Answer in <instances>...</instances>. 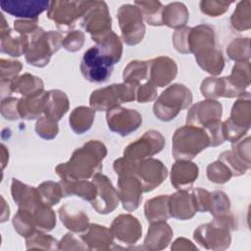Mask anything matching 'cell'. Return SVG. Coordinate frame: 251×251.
I'll return each mask as SVG.
<instances>
[{"instance_id":"6da1fadb","label":"cell","mask_w":251,"mask_h":251,"mask_svg":"<svg viewBox=\"0 0 251 251\" xmlns=\"http://www.w3.org/2000/svg\"><path fill=\"white\" fill-rule=\"evenodd\" d=\"M108 153L105 144L99 140H89L75 149L70 160L59 164L55 172L61 179H89L100 173Z\"/></svg>"},{"instance_id":"7a4b0ae2","label":"cell","mask_w":251,"mask_h":251,"mask_svg":"<svg viewBox=\"0 0 251 251\" xmlns=\"http://www.w3.org/2000/svg\"><path fill=\"white\" fill-rule=\"evenodd\" d=\"M188 49L193 53L198 66L212 76L219 75L225 68V58L216 45L213 26L198 25L190 27L188 32Z\"/></svg>"},{"instance_id":"3957f363","label":"cell","mask_w":251,"mask_h":251,"mask_svg":"<svg viewBox=\"0 0 251 251\" xmlns=\"http://www.w3.org/2000/svg\"><path fill=\"white\" fill-rule=\"evenodd\" d=\"M11 194L19 210L28 212L34 218L38 230L50 231L56 226V215L51 206L46 205L37 187L27 185L17 178H12Z\"/></svg>"},{"instance_id":"277c9868","label":"cell","mask_w":251,"mask_h":251,"mask_svg":"<svg viewBox=\"0 0 251 251\" xmlns=\"http://www.w3.org/2000/svg\"><path fill=\"white\" fill-rule=\"evenodd\" d=\"M136 161L121 157L115 160L113 169L118 176V193L123 208L127 212L136 210L142 201V185L134 174Z\"/></svg>"},{"instance_id":"5b68a950","label":"cell","mask_w":251,"mask_h":251,"mask_svg":"<svg viewBox=\"0 0 251 251\" xmlns=\"http://www.w3.org/2000/svg\"><path fill=\"white\" fill-rule=\"evenodd\" d=\"M236 223L232 214L214 218L211 223L200 225L193 232V238L208 250H226L231 242L230 231L235 229Z\"/></svg>"},{"instance_id":"8992f818","label":"cell","mask_w":251,"mask_h":251,"mask_svg":"<svg viewBox=\"0 0 251 251\" xmlns=\"http://www.w3.org/2000/svg\"><path fill=\"white\" fill-rule=\"evenodd\" d=\"M27 37L28 47L25 54V61L28 65L37 68H43L49 64L52 55L62 47L64 40L61 32L45 31L40 26Z\"/></svg>"},{"instance_id":"52a82bcc","label":"cell","mask_w":251,"mask_h":251,"mask_svg":"<svg viewBox=\"0 0 251 251\" xmlns=\"http://www.w3.org/2000/svg\"><path fill=\"white\" fill-rule=\"evenodd\" d=\"M207 147H210V140L206 131L200 126L185 125L174 132L172 154L176 161H190Z\"/></svg>"},{"instance_id":"ba28073f","label":"cell","mask_w":251,"mask_h":251,"mask_svg":"<svg viewBox=\"0 0 251 251\" xmlns=\"http://www.w3.org/2000/svg\"><path fill=\"white\" fill-rule=\"evenodd\" d=\"M192 99V92L187 86L181 83H174L159 95L153 105V113L158 120L170 122L181 110L188 108Z\"/></svg>"},{"instance_id":"9c48e42d","label":"cell","mask_w":251,"mask_h":251,"mask_svg":"<svg viewBox=\"0 0 251 251\" xmlns=\"http://www.w3.org/2000/svg\"><path fill=\"white\" fill-rule=\"evenodd\" d=\"M138 85L130 83H113L95 89L89 97V105L95 111H109L123 103L132 102L136 99Z\"/></svg>"},{"instance_id":"30bf717a","label":"cell","mask_w":251,"mask_h":251,"mask_svg":"<svg viewBox=\"0 0 251 251\" xmlns=\"http://www.w3.org/2000/svg\"><path fill=\"white\" fill-rule=\"evenodd\" d=\"M251 126V99L250 93L245 92L232 105L230 115L223 122L225 138L227 141L235 142L247 133Z\"/></svg>"},{"instance_id":"8fae6325","label":"cell","mask_w":251,"mask_h":251,"mask_svg":"<svg viewBox=\"0 0 251 251\" xmlns=\"http://www.w3.org/2000/svg\"><path fill=\"white\" fill-rule=\"evenodd\" d=\"M81 27L95 42L112 31V18L104 1H88L87 8L80 19Z\"/></svg>"},{"instance_id":"7c38bea8","label":"cell","mask_w":251,"mask_h":251,"mask_svg":"<svg viewBox=\"0 0 251 251\" xmlns=\"http://www.w3.org/2000/svg\"><path fill=\"white\" fill-rule=\"evenodd\" d=\"M117 18L123 41L129 46L140 43L146 29L139 8L134 4H124L118 9Z\"/></svg>"},{"instance_id":"4fadbf2b","label":"cell","mask_w":251,"mask_h":251,"mask_svg":"<svg viewBox=\"0 0 251 251\" xmlns=\"http://www.w3.org/2000/svg\"><path fill=\"white\" fill-rule=\"evenodd\" d=\"M79 69L86 80L101 83L107 81L112 75L114 64L100 53L97 46H92L84 52Z\"/></svg>"},{"instance_id":"5bb4252c","label":"cell","mask_w":251,"mask_h":251,"mask_svg":"<svg viewBox=\"0 0 251 251\" xmlns=\"http://www.w3.org/2000/svg\"><path fill=\"white\" fill-rule=\"evenodd\" d=\"M87 4L88 1H51L47 10V18L54 22L59 29L70 30L75 25L76 21L81 19Z\"/></svg>"},{"instance_id":"9a60e30c","label":"cell","mask_w":251,"mask_h":251,"mask_svg":"<svg viewBox=\"0 0 251 251\" xmlns=\"http://www.w3.org/2000/svg\"><path fill=\"white\" fill-rule=\"evenodd\" d=\"M165 143L166 139L160 131L149 129L125 148L124 157L133 161L151 158L163 150Z\"/></svg>"},{"instance_id":"2e32d148","label":"cell","mask_w":251,"mask_h":251,"mask_svg":"<svg viewBox=\"0 0 251 251\" xmlns=\"http://www.w3.org/2000/svg\"><path fill=\"white\" fill-rule=\"evenodd\" d=\"M96 186L97 193L95 198L90 202L92 208L101 215H107L114 212L120 203L118 190L114 187L109 177L101 173L92 177Z\"/></svg>"},{"instance_id":"e0dca14e","label":"cell","mask_w":251,"mask_h":251,"mask_svg":"<svg viewBox=\"0 0 251 251\" xmlns=\"http://www.w3.org/2000/svg\"><path fill=\"white\" fill-rule=\"evenodd\" d=\"M106 121L111 131L121 136H126L141 126L142 116L134 109L118 106L107 111Z\"/></svg>"},{"instance_id":"ac0fdd59","label":"cell","mask_w":251,"mask_h":251,"mask_svg":"<svg viewBox=\"0 0 251 251\" xmlns=\"http://www.w3.org/2000/svg\"><path fill=\"white\" fill-rule=\"evenodd\" d=\"M134 174L142 185L143 192H149L167 178L168 170L162 161L151 157L136 161Z\"/></svg>"},{"instance_id":"d6986e66","label":"cell","mask_w":251,"mask_h":251,"mask_svg":"<svg viewBox=\"0 0 251 251\" xmlns=\"http://www.w3.org/2000/svg\"><path fill=\"white\" fill-rule=\"evenodd\" d=\"M110 229L114 238L123 244H134L142 235L140 222L130 214L117 216L112 222Z\"/></svg>"},{"instance_id":"ffe728a7","label":"cell","mask_w":251,"mask_h":251,"mask_svg":"<svg viewBox=\"0 0 251 251\" xmlns=\"http://www.w3.org/2000/svg\"><path fill=\"white\" fill-rule=\"evenodd\" d=\"M223 105L214 99H206L192 105L186 115V125L202 127L206 124L221 120Z\"/></svg>"},{"instance_id":"44dd1931","label":"cell","mask_w":251,"mask_h":251,"mask_svg":"<svg viewBox=\"0 0 251 251\" xmlns=\"http://www.w3.org/2000/svg\"><path fill=\"white\" fill-rule=\"evenodd\" d=\"M177 75V65L170 57L160 56L149 60L148 81L156 87L169 85Z\"/></svg>"},{"instance_id":"7402d4cb","label":"cell","mask_w":251,"mask_h":251,"mask_svg":"<svg viewBox=\"0 0 251 251\" xmlns=\"http://www.w3.org/2000/svg\"><path fill=\"white\" fill-rule=\"evenodd\" d=\"M251 66L250 62H236L228 76H225L226 96L225 98L240 97L246 92L250 85Z\"/></svg>"},{"instance_id":"603a6c76","label":"cell","mask_w":251,"mask_h":251,"mask_svg":"<svg viewBox=\"0 0 251 251\" xmlns=\"http://www.w3.org/2000/svg\"><path fill=\"white\" fill-rule=\"evenodd\" d=\"M49 1L45 0H3L0 2L1 9L18 18L38 19V16L48 10Z\"/></svg>"},{"instance_id":"cb8c5ba5","label":"cell","mask_w":251,"mask_h":251,"mask_svg":"<svg viewBox=\"0 0 251 251\" xmlns=\"http://www.w3.org/2000/svg\"><path fill=\"white\" fill-rule=\"evenodd\" d=\"M170 217L185 221L192 219L197 213V207L194 195L189 189L177 190L169 197Z\"/></svg>"},{"instance_id":"d4e9b609","label":"cell","mask_w":251,"mask_h":251,"mask_svg":"<svg viewBox=\"0 0 251 251\" xmlns=\"http://www.w3.org/2000/svg\"><path fill=\"white\" fill-rule=\"evenodd\" d=\"M199 175L198 166L187 160L176 161L171 169V183L177 189H189Z\"/></svg>"},{"instance_id":"484cf974","label":"cell","mask_w":251,"mask_h":251,"mask_svg":"<svg viewBox=\"0 0 251 251\" xmlns=\"http://www.w3.org/2000/svg\"><path fill=\"white\" fill-rule=\"evenodd\" d=\"M1 92L20 93L23 97L37 95L44 92V82L40 77L25 73L17 76L8 85L1 86Z\"/></svg>"},{"instance_id":"4316f807","label":"cell","mask_w":251,"mask_h":251,"mask_svg":"<svg viewBox=\"0 0 251 251\" xmlns=\"http://www.w3.org/2000/svg\"><path fill=\"white\" fill-rule=\"evenodd\" d=\"M80 238L86 245L87 250H109L113 248L115 243L111 229L97 224H90L87 229L82 232Z\"/></svg>"},{"instance_id":"83f0119b","label":"cell","mask_w":251,"mask_h":251,"mask_svg":"<svg viewBox=\"0 0 251 251\" xmlns=\"http://www.w3.org/2000/svg\"><path fill=\"white\" fill-rule=\"evenodd\" d=\"M173 229L166 221L150 223L147 234L144 239L143 247L146 250H162L165 249L172 240Z\"/></svg>"},{"instance_id":"f1b7e54d","label":"cell","mask_w":251,"mask_h":251,"mask_svg":"<svg viewBox=\"0 0 251 251\" xmlns=\"http://www.w3.org/2000/svg\"><path fill=\"white\" fill-rule=\"evenodd\" d=\"M27 47V35L22 34L10 27L0 30V49L2 53L8 54L11 57H20L25 54Z\"/></svg>"},{"instance_id":"f546056e","label":"cell","mask_w":251,"mask_h":251,"mask_svg":"<svg viewBox=\"0 0 251 251\" xmlns=\"http://www.w3.org/2000/svg\"><path fill=\"white\" fill-rule=\"evenodd\" d=\"M58 214L62 224L72 232L82 233L90 225L88 216L82 210L70 203L63 205L59 209Z\"/></svg>"},{"instance_id":"4dcf8cb0","label":"cell","mask_w":251,"mask_h":251,"mask_svg":"<svg viewBox=\"0 0 251 251\" xmlns=\"http://www.w3.org/2000/svg\"><path fill=\"white\" fill-rule=\"evenodd\" d=\"M70 101L68 95L60 89L45 91L44 116L56 121H60L69 111Z\"/></svg>"},{"instance_id":"1f68e13d","label":"cell","mask_w":251,"mask_h":251,"mask_svg":"<svg viewBox=\"0 0 251 251\" xmlns=\"http://www.w3.org/2000/svg\"><path fill=\"white\" fill-rule=\"evenodd\" d=\"M60 185L63 192V197L77 196L82 200L91 202L97 193V189L93 181L87 179H61Z\"/></svg>"},{"instance_id":"d6a6232c","label":"cell","mask_w":251,"mask_h":251,"mask_svg":"<svg viewBox=\"0 0 251 251\" xmlns=\"http://www.w3.org/2000/svg\"><path fill=\"white\" fill-rule=\"evenodd\" d=\"M45 91L41 94L19 98L18 111L21 119L35 120L44 114Z\"/></svg>"},{"instance_id":"836d02e7","label":"cell","mask_w":251,"mask_h":251,"mask_svg":"<svg viewBox=\"0 0 251 251\" xmlns=\"http://www.w3.org/2000/svg\"><path fill=\"white\" fill-rule=\"evenodd\" d=\"M189 20V12L181 2H172L164 7L162 22L163 25L171 28H180L185 26Z\"/></svg>"},{"instance_id":"e575fe53","label":"cell","mask_w":251,"mask_h":251,"mask_svg":"<svg viewBox=\"0 0 251 251\" xmlns=\"http://www.w3.org/2000/svg\"><path fill=\"white\" fill-rule=\"evenodd\" d=\"M94 119L95 110L91 107L78 106L71 112L69 124L75 133L82 134L91 128Z\"/></svg>"},{"instance_id":"d590c367","label":"cell","mask_w":251,"mask_h":251,"mask_svg":"<svg viewBox=\"0 0 251 251\" xmlns=\"http://www.w3.org/2000/svg\"><path fill=\"white\" fill-rule=\"evenodd\" d=\"M169 197L170 195H159L145 202L144 215L148 223L167 221L170 218Z\"/></svg>"},{"instance_id":"8d00e7d4","label":"cell","mask_w":251,"mask_h":251,"mask_svg":"<svg viewBox=\"0 0 251 251\" xmlns=\"http://www.w3.org/2000/svg\"><path fill=\"white\" fill-rule=\"evenodd\" d=\"M100 53L110 59L113 64H117L123 55V43L119 35L114 31L109 32L96 42Z\"/></svg>"},{"instance_id":"74e56055","label":"cell","mask_w":251,"mask_h":251,"mask_svg":"<svg viewBox=\"0 0 251 251\" xmlns=\"http://www.w3.org/2000/svg\"><path fill=\"white\" fill-rule=\"evenodd\" d=\"M149 61H130L124 69L123 79L126 83L139 85L143 81H148Z\"/></svg>"},{"instance_id":"f35d334b","label":"cell","mask_w":251,"mask_h":251,"mask_svg":"<svg viewBox=\"0 0 251 251\" xmlns=\"http://www.w3.org/2000/svg\"><path fill=\"white\" fill-rule=\"evenodd\" d=\"M134 5L139 8L143 15V19L148 25L153 26L163 25L162 16L165 6L160 1H135Z\"/></svg>"},{"instance_id":"ab89813d","label":"cell","mask_w":251,"mask_h":251,"mask_svg":"<svg viewBox=\"0 0 251 251\" xmlns=\"http://www.w3.org/2000/svg\"><path fill=\"white\" fill-rule=\"evenodd\" d=\"M231 27L238 31L248 30L251 27V1H239L230 16Z\"/></svg>"},{"instance_id":"60d3db41","label":"cell","mask_w":251,"mask_h":251,"mask_svg":"<svg viewBox=\"0 0 251 251\" xmlns=\"http://www.w3.org/2000/svg\"><path fill=\"white\" fill-rule=\"evenodd\" d=\"M12 223L15 230L25 238L32 235L38 230L32 215L24 210L18 209V212L14 216Z\"/></svg>"},{"instance_id":"b9f144b4","label":"cell","mask_w":251,"mask_h":251,"mask_svg":"<svg viewBox=\"0 0 251 251\" xmlns=\"http://www.w3.org/2000/svg\"><path fill=\"white\" fill-rule=\"evenodd\" d=\"M226 54L230 60L236 62H249L250 39L249 37H237L230 41L226 48Z\"/></svg>"},{"instance_id":"7bdbcfd3","label":"cell","mask_w":251,"mask_h":251,"mask_svg":"<svg viewBox=\"0 0 251 251\" xmlns=\"http://www.w3.org/2000/svg\"><path fill=\"white\" fill-rule=\"evenodd\" d=\"M200 91L207 99H214L225 97L226 95V81L225 76H209L202 80L200 84Z\"/></svg>"},{"instance_id":"ee69618b","label":"cell","mask_w":251,"mask_h":251,"mask_svg":"<svg viewBox=\"0 0 251 251\" xmlns=\"http://www.w3.org/2000/svg\"><path fill=\"white\" fill-rule=\"evenodd\" d=\"M214 218H221L230 215V200L222 190L211 192L208 211Z\"/></svg>"},{"instance_id":"f6af8a7d","label":"cell","mask_w":251,"mask_h":251,"mask_svg":"<svg viewBox=\"0 0 251 251\" xmlns=\"http://www.w3.org/2000/svg\"><path fill=\"white\" fill-rule=\"evenodd\" d=\"M37 190L42 201L51 207L58 204L63 197L60 182H55L53 180L43 181L37 186Z\"/></svg>"},{"instance_id":"bcb514c9","label":"cell","mask_w":251,"mask_h":251,"mask_svg":"<svg viewBox=\"0 0 251 251\" xmlns=\"http://www.w3.org/2000/svg\"><path fill=\"white\" fill-rule=\"evenodd\" d=\"M58 243L59 241H57L56 238L41 230H37L32 235L25 238L26 249L55 250L58 249Z\"/></svg>"},{"instance_id":"7dc6e473","label":"cell","mask_w":251,"mask_h":251,"mask_svg":"<svg viewBox=\"0 0 251 251\" xmlns=\"http://www.w3.org/2000/svg\"><path fill=\"white\" fill-rule=\"evenodd\" d=\"M206 175L211 182L217 184H224L232 177L230 170L220 160H217L208 165L206 169Z\"/></svg>"},{"instance_id":"c3c4849f","label":"cell","mask_w":251,"mask_h":251,"mask_svg":"<svg viewBox=\"0 0 251 251\" xmlns=\"http://www.w3.org/2000/svg\"><path fill=\"white\" fill-rule=\"evenodd\" d=\"M23 69V65L20 61L1 59L0 60V79L1 86L8 85L13 79H15Z\"/></svg>"},{"instance_id":"681fc988","label":"cell","mask_w":251,"mask_h":251,"mask_svg":"<svg viewBox=\"0 0 251 251\" xmlns=\"http://www.w3.org/2000/svg\"><path fill=\"white\" fill-rule=\"evenodd\" d=\"M34 129L36 134L41 138L46 140H51L58 135V132H59L58 121L43 115L39 119H37Z\"/></svg>"},{"instance_id":"f907efd6","label":"cell","mask_w":251,"mask_h":251,"mask_svg":"<svg viewBox=\"0 0 251 251\" xmlns=\"http://www.w3.org/2000/svg\"><path fill=\"white\" fill-rule=\"evenodd\" d=\"M231 4L232 1L202 0L199 3V8L203 14L212 18H216L225 14Z\"/></svg>"},{"instance_id":"816d5d0a","label":"cell","mask_w":251,"mask_h":251,"mask_svg":"<svg viewBox=\"0 0 251 251\" xmlns=\"http://www.w3.org/2000/svg\"><path fill=\"white\" fill-rule=\"evenodd\" d=\"M218 160L222 161L224 164L227 166V168L230 170L232 176H240L244 175L250 168H248L246 165H244L234 154L231 150L224 151L222 152Z\"/></svg>"},{"instance_id":"f5cc1de1","label":"cell","mask_w":251,"mask_h":251,"mask_svg":"<svg viewBox=\"0 0 251 251\" xmlns=\"http://www.w3.org/2000/svg\"><path fill=\"white\" fill-rule=\"evenodd\" d=\"M202 128L206 131L209 137L210 146L216 147V146L222 145L226 141L224 128H223V122L221 120L210 122L205 126H203Z\"/></svg>"},{"instance_id":"db71d44e","label":"cell","mask_w":251,"mask_h":251,"mask_svg":"<svg viewBox=\"0 0 251 251\" xmlns=\"http://www.w3.org/2000/svg\"><path fill=\"white\" fill-rule=\"evenodd\" d=\"M250 136L241 138L231 144V151L233 154L248 168L251 167V157H250Z\"/></svg>"},{"instance_id":"11a10c76","label":"cell","mask_w":251,"mask_h":251,"mask_svg":"<svg viewBox=\"0 0 251 251\" xmlns=\"http://www.w3.org/2000/svg\"><path fill=\"white\" fill-rule=\"evenodd\" d=\"M84 33L80 30L69 31L63 40V47L69 52H76L80 50L84 44Z\"/></svg>"},{"instance_id":"9f6ffc18","label":"cell","mask_w":251,"mask_h":251,"mask_svg":"<svg viewBox=\"0 0 251 251\" xmlns=\"http://www.w3.org/2000/svg\"><path fill=\"white\" fill-rule=\"evenodd\" d=\"M18 102L19 98L11 96H8L1 101L0 110L4 119L8 121H16L21 119L18 111Z\"/></svg>"},{"instance_id":"6f0895ef","label":"cell","mask_w":251,"mask_h":251,"mask_svg":"<svg viewBox=\"0 0 251 251\" xmlns=\"http://www.w3.org/2000/svg\"><path fill=\"white\" fill-rule=\"evenodd\" d=\"M190 27L183 26L176 29L173 34L172 40L175 49L181 54H190L188 49V32Z\"/></svg>"},{"instance_id":"680465c9","label":"cell","mask_w":251,"mask_h":251,"mask_svg":"<svg viewBox=\"0 0 251 251\" xmlns=\"http://www.w3.org/2000/svg\"><path fill=\"white\" fill-rule=\"evenodd\" d=\"M59 250H86L87 247L79 237H76L73 232H68L62 237L58 243Z\"/></svg>"},{"instance_id":"91938a15","label":"cell","mask_w":251,"mask_h":251,"mask_svg":"<svg viewBox=\"0 0 251 251\" xmlns=\"http://www.w3.org/2000/svg\"><path fill=\"white\" fill-rule=\"evenodd\" d=\"M157 98V87L151 82L146 81L143 84H139L136 88V101L138 103H148L154 101Z\"/></svg>"},{"instance_id":"94428289","label":"cell","mask_w":251,"mask_h":251,"mask_svg":"<svg viewBox=\"0 0 251 251\" xmlns=\"http://www.w3.org/2000/svg\"><path fill=\"white\" fill-rule=\"evenodd\" d=\"M195 202L197 207V212L200 213H206L209 211V205H210V196L211 192L208 190L202 188V187H196L191 189Z\"/></svg>"},{"instance_id":"6125c7cd","label":"cell","mask_w":251,"mask_h":251,"mask_svg":"<svg viewBox=\"0 0 251 251\" xmlns=\"http://www.w3.org/2000/svg\"><path fill=\"white\" fill-rule=\"evenodd\" d=\"M38 27V19H20L14 22V29L25 35L31 34Z\"/></svg>"},{"instance_id":"be15d7a7","label":"cell","mask_w":251,"mask_h":251,"mask_svg":"<svg viewBox=\"0 0 251 251\" xmlns=\"http://www.w3.org/2000/svg\"><path fill=\"white\" fill-rule=\"evenodd\" d=\"M171 249L172 250H190V249L196 250L197 247L193 245V243L190 240L184 237H178L173 242Z\"/></svg>"},{"instance_id":"e7e4bbea","label":"cell","mask_w":251,"mask_h":251,"mask_svg":"<svg viewBox=\"0 0 251 251\" xmlns=\"http://www.w3.org/2000/svg\"><path fill=\"white\" fill-rule=\"evenodd\" d=\"M2 200V213H1V223L6 222L9 219L10 216V208L8 206V204H6L5 199L3 197H1Z\"/></svg>"},{"instance_id":"03108f58","label":"cell","mask_w":251,"mask_h":251,"mask_svg":"<svg viewBox=\"0 0 251 251\" xmlns=\"http://www.w3.org/2000/svg\"><path fill=\"white\" fill-rule=\"evenodd\" d=\"M1 162H2V169L4 170L8 161H9V151L7 150L4 144H1Z\"/></svg>"}]
</instances>
